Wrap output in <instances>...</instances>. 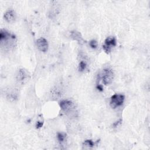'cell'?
I'll return each mask as SVG.
<instances>
[{"label":"cell","mask_w":150,"mask_h":150,"mask_svg":"<svg viewBox=\"0 0 150 150\" xmlns=\"http://www.w3.org/2000/svg\"><path fill=\"white\" fill-rule=\"evenodd\" d=\"M70 37L73 39L77 41L80 44H82L84 42V40L83 39L80 33V32H79L76 30H73V31L71 32Z\"/></svg>","instance_id":"obj_8"},{"label":"cell","mask_w":150,"mask_h":150,"mask_svg":"<svg viewBox=\"0 0 150 150\" xmlns=\"http://www.w3.org/2000/svg\"><path fill=\"white\" fill-rule=\"evenodd\" d=\"M125 99V96L123 94H115L110 99V104L112 108H115L122 105Z\"/></svg>","instance_id":"obj_3"},{"label":"cell","mask_w":150,"mask_h":150,"mask_svg":"<svg viewBox=\"0 0 150 150\" xmlns=\"http://www.w3.org/2000/svg\"><path fill=\"white\" fill-rule=\"evenodd\" d=\"M17 76H18V80L19 81L23 82V81L26 80L28 78L29 74L26 70L23 69H20Z\"/></svg>","instance_id":"obj_9"},{"label":"cell","mask_w":150,"mask_h":150,"mask_svg":"<svg viewBox=\"0 0 150 150\" xmlns=\"http://www.w3.org/2000/svg\"><path fill=\"white\" fill-rule=\"evenodd\" d=\"M4 17L5 20L6 22L9 23H11L15 21L16 15L15 12L13 10L9 9L5 13Z\"/></svg>","instance_id":"obj_7"},{"label":"cell","mask_w":150,"mask_h":150,"mask_svg":"<svg viewBox=\"0 0 150 150\" xmlns=\"http://www.w3.org/2000/svg\"><path fill=\"white\" fill-rule=\"evenodd\" d=\"M65 137H66L65 134H64L63 133L59 132V133L57 134V139H58V140L60 142H63L64 139H65Z\"/></svg>","instance_id":"obj_12"},{"label":"cell","mask_w":150,"mask_h":150,"mask_svg":"<svg viewBox=\"0 0 150 150\" xmlns=\"http://www.w3.org/2000/svg\"><path fill=\"white\" fill-rule=\"evenodd\" d=\"M86 66H87V64L84 61H81L79 63V70L81 71L84 70L86 68Z\"/></svg>","instance_id":"obj_11"},{"label":"cell","mask_w":150,"mask_h":150,"mask_svg":"<svg viewBox=\"0 0 150 150\" xmlns=\"http://www.w3.org/2000/svg\"><path fill=\"white\" fill-rule=\"evenodd\" d=\"M43 125V122H40V121H38L37 123H36V127L37 128H40L42 127Z\"/></svg>","instance_id":"obj_14"},{"label":"cell","mask_w":150,"mask_h":150,"mask_svg":"<svg viewBox=\"0 0 150 150\" xmlns=\"http://www.w3.org/2000/svg\"><path fill=\"white\" fill-rule=\"evenodd\" d=\"M98 80L101 79L102 80L104 84L108 85L112 81L114 78V73L111 69L107 68L103 70L101 74L98 75Z\"/></svg>","instance_id":"obj_2"},{"label":"cell","mask_w":150,"mask_h":150,"mask_svg":"<svg viewBox=\"0 0 150 150\" xmlns=\"http://www.w3.org/2000/svg\"><path fill=\"white\" fill-rule=\"evenodd\" d=\"M0 42L1 47H4L5 49H11L13 48L16 43L15 37L13 35L9 33L6 30H1L0 33Z\"/></svg>","instance_id":"obj_1"},{"label":"cell","mask_w":150,"mask_h":150,"mask_svg":"<svg viewBox=\"0 0 150 150\" xmlns=\"http://www.w3.org/2000/svg\"><path fill=\"white\" fill-rule=\"evenodd\" d=\"M116 43L115 38L112 36H109L105 39L104 44L103 46V49L107 53H109L111 52L112 47L116 46Z\"/></svg>","instance_id":"obj_4"},{"label":"cell","mask_w":150,"mask_h":150,"mask_svg":"<svg viewBox=\"0 0 150 150\" xmlns=\"http://www.w3.org/2000/svg\"><path fill=\"white\" fill-rule=\"evenodd\" d=\"M89 45L93 49H96L97 46V42L95 40H92L90 42Z\"/></svg>","instance_id":"obj_13"},{"label":"cell","mask_w":150,"mask_h":150,"mask_svg":"<svg viewBox=\"0 0 150 150\" xmlns=\"http://www.w3.org/2000/svg\"><path fill=\"white\" fill-rule=\"evenodd\" d=\"M83 146H84V148H91L92 147L94 146V143L93 142V141L91 139H87L86 140L83 144Z\"/></svg>","instance_id":"obj_10"},{"label":"cell","mask_w":150,"mask_h":150,"mask_svg":"<svg viewBox=\"0 0 150 150\" xmlns=\"http://www.w3.org/2000/svg\"><path fill=\"white\" fill-rule=\"evenodd\" d=\"M36 46L39 50L45 52L48 49L47 41L43 38H40L36 40Z\"/></svg>","instance_id":"obj_6"},{"label":"cell","mask_w":150,"mask_h":150,"mask_svg":"<svg viewBox=\"0 0 150 150\" xmlns=\"http://www.w3.org/2000/svg\"><path fill=\"white\" fill-rule=\"evenodd\" d=\"M59 105L60 108L66 112H71L73 108V103L71 101L68 100H64L60 102Z\"/></svg>","instance_id":"obj_5"}]
</instances>
